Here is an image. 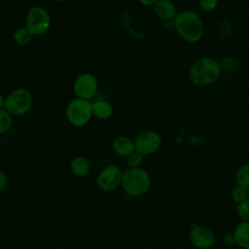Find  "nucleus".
I'll list each match as a JSON object with an SVG mask.
<instances>
[{"mask_svg": "<svg viewBox=\"0 0 249 249\" xmlns=\"http://www.w3.org/2000/svg\"><path fill=\"white\" fill-rule=\"evenodd\" d=\"M177 33L190 43L198 42L203 35V23L199 16L193 10H184L174 18Z\"/></svg>", "mask_w": 249, "mask_h": 249, "instance_id": "nucleus-1", "label": "nucleus"}, {"mask_svg": "<svg viewBox=\"0 0 249 249\" xmlns=\"http://www.w3.org/2000/svg\"><path fill=\"white\" fill-rule=\"evenodd\" d=\"M221 74L219 62L210 57H202L193 63L190 69V79L196 86H208L218 80Z\"/></svg>", "mask_w": 249, "mask_h": 249, "instance_id": "nucleus-2", "label": "nucleus"}, {"mask_svg": "<svg viewBox=\"0 0 249 249\" xmlns=\"http://www.w3.org/2000/svg\"><path fill=\"white\" fill-rule=\"evenodd\" d=\"M122 186L130 196L144 195L151 186V178L148 172L140 167L128 168L123 172Z\"/></svg>", "mask_w": 249, "mask_h": 249, "instance_id": "nucleus-3", "label": "nucleus"}, {"mask_svg": "<svg viewBox=\"0 0 249 249\" xmlns=\"http://www.w3.org/2000/svg\"><path fill=\"white\" fill-rule=\"evenodd\" d=\"M92 102L90 100L74 98L66 106L65 115L67 121L75 126L86 125L91 119L92 115Z\"/></svg>", "mask_w": 249, "mask_h": 249, "instance_id": "nucleus-4", "label": "nucleus"}, {"mask_svg": "<svg viewBox=\"0 0 249 249\" xmlns=\"http://www.w3.org/2000/svg\"><path fill=\"white\" fill-rule=\"evenodd\" d=\"M33 99L31 93L25 89H16L6 97L4 108L12 116H22L29 112L32 107Z\"/></svg>", "mask_w": 249, "mask_h": 249, "instance_id": "nucleus-5", "label": "nucleus"}, {"mask_svg": "<svg viewBox=\"0 0 249 249\" xmlns=\"http://www.w3.org/2000/svg\"><path fill=\"white\" fill-rule=\"evenodd\" d=\"M25 26L34 36L45 34L51 27V16L49 12L41 6L31 7L26 14Z\"/></svg>", "mask_w": 249, "mask_h": 249, "instance_id": "nucleus-6", "label": "nucleus"}, {"mask_svg": "<svg viewBox=\"0 0 249 249\" xmlns=\"http://www.w3.org/2000/svg\"><path fill=\"white\" fill-rule=\"evenodd\" d=\"M98 89L97 79L90 73L80 74L73 84V91L78 98L90 100Z\"/></svg>", "mask_w": 249, "mask_h": 249, "instance_id": "nucleus-7", "label": "nucleus"}, {"mask_svg": "<svg viewBox=\"0 0 249 249\" xmlns=\"http://www.w3.org/2000/svg\"><path fill=\"white\" fill-rule=\"evenodd\" d=\"M123 172L120 167L114 164L107 165L99 173L96 183L100 190L104 192H111L116 190L120 185H122Z\"/></svg>", "mask_w": 249, "mask_h": 249, "instance_id": "nucleus-8", "label": "nucleus"}, {"mask_svg": "<svg viewBox=\"0 0 249 249\" xmlns=\"http://www.w3.org/2000/svg\"><path fill=\"white\" fill-rule=\"evenodd\" d=\"M161 144L160 134L154 130H145L139 133L134 139L135 151L143 156L150 155L158 151Z\"/></svg>", "mask_w": 249, "mask_h": 249, "instance_id": "nucleus-9", "label": "nucleus"}, {"mask_svg": "<svg viewBox=\"0 0 249 249\" xmlns=\"http://www.w3.org/2000/svg\"><path fill=\"white\" fill-rule=\"evenodd\" d=\"M192 243L198 249H207L214 243V234L212 231L203 226H196L190 232Z\"/></svg>", "mask_w": 249, "mask_h": 249, "instance_id": "nucleus-10", "label": "nucleus"}, {"mask_svg": "<svg viewBox=\"0 0 249 249\" xmlns=\"http://www.w3.org/2000/svg\"><path fill=\"white\" fill-rule=\"evenodd\" d=\"M155 14L163 20L174 19L177 16V10L170 0H159L154 5Z\"/></svg>", "mask_w": 249, "mask_h": 249, "instance_id": "nucleus-11", "label": "nucleus"}, {"mask_svg": "<svg viewBox=\"0 0 249 249\" xmlns=\"http://www.w3.org/2000/svg\"><path fill=\"white\" fill-rule=\"evenodd\" d=\"M113 151L121 156V157H127L131 153L135 151V146H134V140L130 139L127 136L121 135L118 136L114 139L113 144H112Z\"/></svg>", "mask_w": 249, "mask_h": 249, "instance_id": "nucleus-12", "label": "nucleus"}, {"mask_svg": "<svg viewBox=\"0 0 249 249\" xmlns=\"http://www.w3.org/2000/svg\"><path fill=\"white\" fill-rule=\"evenodd\" d=\"M235 243L243 249H249V222L241 221L233 231Z\"/></svg>", "mask_w": 249, "mask_h": 249, "instance_id": "nucleus-13", "label": "nucleus"}, {"mask_svg": "<svg viewBox=\"0 0 249 249\" xmlns=\"http://www.w3.org/2000/svg\"><path fill=\"white\" fill-rule=\"evenodd\" d=\"M92 115L99 120H107L113 115L112 105L105 100L92 102Z\"/></svg>", "mask_w": 249, "mask_h": 249, "instance_id": "nucleus-14", "label": "nucleus"}, {"mask_svg": "<svg viewBox=\"0 0 249 249\" xmlns=\"http://www.w3.org/2000/svg\"><path fill=\"white\" fill-rule=\"evenodd\" d=\"M71 172L77 177H85L89 174L90 165L89 160L84 157H76L70 163Z\"/></svg>", "mask_w": 249, "mask_h": 249, "instance_id": "nucleus-15", "label": "nucleus"}, {"mask_svg": "<svg viewBox=\"0 0 249 249\" xmlns=\"http://www.w3.org/2000/svg\"><path fill=\"white\" fill-rule=\"evenodd\" d=\"M33 36L34 35L31 33V31L24 25V26L18 27L15 31L14 40L19 46H26L32 41Z\"/></svg>", "mask_w": 249, "mask_h": 249, "instance_id": "nucleus-16", "label": "nucleus"}, {"mask_svg": "<svg viewBox=\"0 0 249 249\" xmlns=\"http://www.w3.org/2000/svg\"><path fill=\"white\" fill-rule=\"evenodd\" d=\"M235 181L238 186L249 189V164H243L238 167L235 173Z\"/></svg>", "mask_w": 249, "mask_h": 249, "instance_id": "nucleus-17", "label": "nucleus"}, {"mask_svg": "<svg viewBox=\"0 0 249 249\" xmlns=\"http://www.w3.org/2000/svg\"><path fill=\"white\" fill-rule=\"evenodd\" d=\"M13 124V116L5 109H0V134L10 130Z\"/></svg>", "mask_w": 249, "mask_h": 249, "instance_id": "nucleus-18", "label": "nucleus"}, {"mask_svg": "<svg viewBox=\"0 0 249 249\" xmlns=\"http://www.w3.org/2000/svg\"><path fill=\"white\" fill-rule=\"evenodd\" d=\"M231 198L237 203L242 202L243 200L248 198V189L237 185L231 191Z\"/></svg>", "mask_w": 249, "mask_h": 249, "instance_id": "nucleus-19", "label": "nucleus"}, {"mask_svg": "<svg viewBox=\"0 0 249 249\" xmlns=\"http://www.w3.org/2000/svg\"><path fill=\"white\" fill-rule=\"evenodd\" d=\"M236 213L242 221L249 222V198L237 204Z\"/></svg>", "mask_w": 249, "mask_h": 249, "instance_id": "nucleus-20", "label": "nucleus"}, {"mask_svg": "<svg viewBox=\"0 0 249 249\" xmlns=\"http://www.w3.org/2000/svg\"><path fill=\"white\" fill-rule=\"evenodd\" d=\"M143 161V155L134 151L129 156L126 157V164L129 168H137L141 165Z\"/></svg>", "mask_w": 249, "mask_h": 249, "instance_id": "nucleus-21", "label": "nucleus"}, {"mask_svg": "<svg viewBox=\"0 0 249 249\" xmlns=\"http://www.w3.org/2000/svg\"><path fill=\"white\" fill-rule=\"evenodd\" d=\"M219 0H199V7L205 12L213 11L217 5Z\"/></svg>", "mask_w": 249, "mask_h": 249, "instance_id": "nucleus-22", "label": "nucleus"}, {"mask_svg": "<svg viewBox=\"0 0 249 249\" xmlns=\"http://www.w3.org/2000/svg\"><path fill=\"white\" fill-rule=\"evenodd\" d=\"M7 183H8L7 175L3 171L0 170V191L5 189V187L7 186Z\"/></svg>", "mask_w": 249, "mask_h": 249, "instance_id": "nucleus-23", "label": "nucleus"}, {"mask_svg": "<svg viewBox=\"0 0 249 249\" xmlns=\"http://www.w3.org/2000/svg\"><path fill=\"white\" fill-rule=\"evenodd\" d=\"M224 243H225V244H228V245H231V244H232V243H235L233 233H229V234H227V235L224 237Z\"/></svg>", "mask_w": 249, "mask_h": 249, "instance_id": "nucleus-24", "label": "nucleus"}, {"mask_svg": "<svg viewBox=\"0 0 249 249\" xmlns=\"http://www.w3.org/2000/svg\"><path fill=\"white\" fill-rule=\"evenodd\" d=\"M138 1L143 6H152V5H155L159 0H138Z\"/></svg>", "mask_w": 249, "mask_h": 249, "instance_id": "nucleus-25", "label": "nucleus"}, {"mask_svg": "<svg viewBox=\"0 0 249 249\" xmlns=\"http://www.w3.org/2000/svg\"><path fill=\"white\" fill-rule=\"evenodd\" d=\"M4 103H5V97L0 93V109L4 108Z\"/></svg>", "mask_w": 249, "mask_h": 249, "instance_id": "nucleus-26", "label": "nucleus"}, {"mask_svg": "<svg viewBox=\"0 0 249 249\" xmlns=\"http://www.w3.org/2000/svg\"><path fill=\"white\" fill-rule=\"evenodd\" d=\"M53 1H55V2H62V1H64V0H53Z\"/></svg>", "mask_w": 249, "mask_h": 249, "instance_id": "nucleus-27", "label": "nucleus"}]
</instances>
